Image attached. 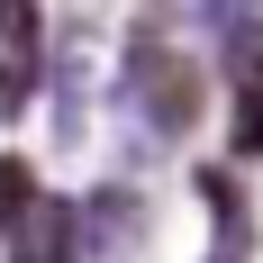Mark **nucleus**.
Instances as JSON below:
<instances>
[{
	"label": "nucleus",
	"mask_w": 263,
	"mask_h": 263,
	"mask_svg": "<svg viewBox=\"0 0 263 263\" xmlns=\"http://www.w3.org/2000/svg\"><path fill=\"white\" fill-rule=\"evenodd\" d=\"M100 100H118L127 145H173V136L200 118V73H191L163 36H136V46H127V73L109 82Z\"/></svg>",
	"instance_id": "obj_1"
},
{
	"label": "nucleus",
	"mask_w": 263,
	"mask_h": 263,
	"mask_svg": "<svg viewBox=\"0 0 263 263\" xmlns=\"http://www.w3.org/2000/svg\"><path fill=\"white\" fill-rule=\"evenodd\" d=\"M100 27L91 18H73V36H64V46H54V136H64V145H73L82 127H91V109H100Z\"/></svg>",
	"instance_id": "obj_2"
},
{
	"label": "nucleus",
	"mask_w": 263,
	"mask_h": 263,
	"mask_svg": "<svg viewBox=\"0 0 263 263\" xmlns=\"http://www.w3.org/2000/svg\"><path fill=\"white\" fill-rule=\"evenodd\" d=\"M36 64H46V9H27V0H0V109H27V91H36Z\"/></svg>",
	"instance_id": "obj_3"
},
{
	"label": "nucleus",
	"mask_w": 263,
	"mask_h": 263,
	"mask_svg": "<svg viewBox=\"0 0 263 263\" xmlns=\"http://www.w3.org/2000/svg\"><path fill=\"white\" fill-rule=\"evenodd\" d=\"M18 254L9 263H82V227H73V200H36V209L9 227Z\"/></svg>",
	"instance_id": "obj_4"
},
{
	"label": "nucleus",
	"mask_w": 263,
	"mask_h": 263,
	"mask_svg": "<svg viewBox=\"0 0 263 263\" xmlns=\"http://www.w3.org/2000/svg\"><path fill=\"white\" fill-rule=\"evenodd\" d=\"M236 155H263V54L236 64Z\"/></svg>",
	"instance_id": "obj_5"
},
{
	"label": "nucleus",
	"mask_w": 263,
	"mask_h": 263,
	"mask_svg": "<svg viewBox=\"0 0 263 263\" xmlns=\"http://www.w3.org/2000/svg\"><path fill=\"white\" fill-rule=\"evenodd\" d=\"M36 209V182H27V163H0V227H18Z\"/></svg>",
	"instance_id": "obj_6"
}]
</instances>
